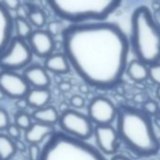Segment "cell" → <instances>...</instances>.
Returning a JSON list of instances; mask_svg holds the SVG:
<instances>
[{"instance_id": "obj_28", "label": "cell", "mask_w": 160, "mask_h": 160, "mask_svg": "<svg viewBox=\"0 0 160 160\" xmlns=\"http://www.w3.org/2000/svg\"><path fill=\"white\" fill-rule=\"evenodd\" d=\"M7 130V133L8 135L14 140H17V139H20V137H21V128L16 125L15 123H10V125L8 126V128L6 129Z\"/></svg>"}, {"instance_id": "obj_4", "label": "cell", "mask_w": 160, "mask_h": 160, "mask_svg": "<svg viewBox=\"0 0 160 160\" xmlns=\"http://www.w3.org/2000/svg\"><path fill=\"white\" fill-rule=\"evenodd\" d=\"M52 12L70 24L99 22L108 19L122 0H46Z\"/></svg>"}, {"instance_id": "obj_18", "label": "cell", "mask_w": 160, "mask_h": 160, "mask_svg": "<svg viewBox=\"0 0 160 160\" xmlns=\"http://www.w3.org/2000/svg\"><path fill=\"white\" fill-rule=\"evenodd\" d=\"M31 116L35 122L55 125L56 123H58L60 114L55 107L48 105L43 108L34 109Z\"/></svg>"}, {"instance_id": "obj_30", "label": "cell", "mask_w": 160, "mask_h": 160, "mask_svg": "<svg viewBox=\"0 0 160 160\" xmlns=\"http://www.w3.org/2000/svg\"><path fill=\"white\" fill-rule=\"evenodd\" d=\"M3 5L10 11H18L21 7V0H1Z\"/></svg>"}, {"instance_id": "obj_37", "label": "cell", "mask_w": 160, "mask_h": 160, "mask_svg": "<svg viewBox=\"0 0 160 160\" xmlns=\"http://www.w3.org/2000/svg\"><path fill=\"white\" fill-rule=\"evenodd\" d=\"M156 97L160 100V85H158L156 89Z\"/></svg>"}, {"instance_id": "obj_16", "label": "cell", "mask_w": 160, "mask_h": 160, "mask_svg": "<svg viewBox=\"0 0 160 160\" xmlns=\"http://www.w3.org/2000/svg\"><path fill=\"white\" fill-rule=\"evenodd\" d=\"M28 107L37 109L48 106L51 100V92L48 88H32L26 96Z\"/></svg>"}, {"instance_id": "obj_21", "label": "cell", "mask_w": 160, "mask_h": 160, "mask_svg": "<svg viewBox=\"0 0 160 160\" xmlns=\"http://www.w3.org/2000/svg\"><path fill=\"white\" fill-rule=\"evenodd\" d=\"M27 18L30 22V24L36 28H42L47 24V18L45 12L37 7H28Z\"/></svg>"}, {"instance_id": "obj_22", "label": "cell", "mask_w": 160, "mask_h": 160, "mask_svg": "<svg viewBox=\"0 0 160 160\" xmlns=\"http://www.w3.org/2000/svg\"><path fill=\"white\" fill-rule=\"evenodd\" d=\"M14 123L16 125H18L22 130L26 131L33 123L32 122V116H30L28 113L21 110L18 113H16V115L14 117Z\"/></svg>"}, {"instance_id": "obj_31", "label": "cell", "mask_w": 160, "mask_h": 160, "mask_svg": "<svg viewBox=\"0 0 160 160\" xmlns=\"http://www.w3.org/2000/svg\"><path fill=\"white\" fill-rule=\"evenodd\" d=\"M58 89L63 92H67L72 89V84L68 81H61L58 84Z\"/></svg>"}, {"instance_id": "obj_2", "label": "cell", "mask_w": 160, "mask_h": 160, "mask_svg": "<svg viewBox=\"0 0 160 160\" xmlns=\"http://www.w3.org/2000/svg\"><path fill=\"white\" fill-rule=\"evenodd\" d=\"M116 129L121 142L138 157L148 158L160 150V140L155 134L151 116L142 109L120 106Z\"/></svg>"}, {"instance_id": "obj_29", "label": "cell", "mask_w": 160, "mask_h": 160, "mask_svg": "<svg viewBox=\"0 0 160 160\" xmlns=\"http://www.w3.org/2000/svg\"><path fill=\"white\" fill-rule=\"evenodd\" d=\"M10 123L11 122L8 112L5 109L0 108V131L7 129Z\"/></svg>"}, {"instance_id": "obj_33", "label": "cell", "mask_w": 160, "mask_h": 160, "mask_svg": "<svg viewBox=\"0 0 160 160\" xmlns=\"http://www.w3.org/2000/svg\"><path fill=\"white\" fill-rule=\"evenodd\" d=\"M15 145H16V148H17V151H20V152H25L27 150V146L26 144L20 140V139H17L15 140Z\"/></svg>"}, {"instance_id": "obj_1", "label": "cell", "mask_w": 160, "mask_h": 160, "mask_svg": "<svg viewBox=\"0 0 160 160\" xmlns=\"http://www.w3.org/2000/svg\"><path fill=\"white\" fill-rule=\"evenodd\" d=\"M61 38L71 67L86 84L110 90L122 81L131 44L118 25L105 21L70 24Z\"/></svg>"}, {"instance_id": "obj_27", "label": "cell", "mask_w": 160, "mask_h": 160, "mask_svg": "<svg viewBox=\"0 0 160 160\" xmlns=\"http://www.w3.org/2000/svg\"><path fill=\"white\" fill-rule=\"evenodd\" d=\"M85 104H86L85 98L83 96H81V95L74 94L70 98V105L73 108H76V109L82 108L85 107Z\"/></svg>"}, {"instance_id": "obj_14", "label": "cell", "mask_w": 160, "mask_h": 160, "mask_svg": "<svg viewBox=\"0 0 160 160\" xmlns=\"http://www.w3.org/2000/svg\"><path fill=\"white\" fill-rule=\"evenodd\" d=\"M55 132L54 125L35 122L28 130L25 131V140L28 144H40Z\"/></svg>"}, {"instance_id": "obj_34", "label": "cell", "mask_w": 160, "mask_h": 160, "mask_svg": "<svg viewBox=\"0 0 160 160\" xmlns=\"http://www.w3.org/2000/svg\"><path fill=\"white\" fill-rule=\"evenodd\" d=\"M110 160H135V159H132V158L127 157V156L122 155V154H114Z\"/></svg>"}, {"instance_id": "obj_10", "label": "cell", "mask_w": 160, "mask_h": 160, "mask_svg": "<svg viewBox=\"0 0 160 160\" xmlns=\"http://www.w3.org/2000/svg\"><path fill=\"white\" fill-rule=\"evenodd\" d=\"M93 136L97 148L105 155H114L120 148V138L116 127L111 124H102L94 126Z\"/></svg>"}, {"instance_id": "obj_26", "label": "cell", "mask_w": 160, "mask_h": 160, "mask_svg": "<svg viewBox=\"0 0 160 160\" xmlns=\"http://www.w3.org/2000/svg\"><path fill=\"white\" fill-rule=\"evenodd\" d=\"M28 158L29 160H40L42 156V149L39 144H29L28 148Z\"/></svg>"}, {"instance_id": "obj_35", "label": "cell", "mask_w": 160, "mask_h": 160, "mask_svg": "<svg viewBox=\"0 0 160 160\" xmlns=\"http://www.w3.org/2000/svg\"><path fill=\"white\" fill-rule=\"evenodd\" d=\"M68 109H70L68 104H66V103H61L60 104V106H59V111H60V113H63V112L67 111Z\"/></svg>"}, {"instance_id": "obj_25", "label": "cell", "mask_w": 160, "mask_h": 160, "mask_svg": "<svg viewBox=\"0 0 160 160\" xmlns=\"http://www.w3.org/2000/svg\"><path fill=\"white\" fill-rule=\"evenodd\" d=\"M142 110L149 116H155L160 111V108L154 100H147L142 104Z\"/></svg>"}, {"instance_id": "obj_39", "label": "cell", "mask_w": 160, "mask_h": 160, "mask_svg": "<svg viewBox=\"0 0 160 160\" xmlns=\"http://www.w3.org/2000/svg\"><path fill=\"white\" fill-rule=\"evenodd\" d=\"M24 1H26V2H31V1H33V0H24Z\"/></svg>"}, {"instance_id": "obj_7", "label": "cell", "mask_w": 160, "mask_h": 160, "mask_svg": "<svg viewBox=\"0 0 160 160\" xmlns=\"http://www.w3.org/2000/svg\"><path fill=\"white\" fill-rule=\"evenodd\" d=\"M58 125L65 134L82 140H89L94 133V125L89 116L74 109L60 113Z\"/></svg>"}, {"instance_id": "obj_13", "label": "cell", "mask_w": 160, "mask_h": 160, "mask_svg": "<svg viewBox=\"0 0 160 160\" xmlns=\"http://www.w3.org/2000/svg\"><path fill=\"white\" fill-rule=\"evenodd\" d=\"M23 75L32 88H48L51 84V78L44 66L38 64L28 66Z\"/></svg>"}, {"instance_id": "obj_5", "label": "cell", "mask_w": 160, "mask_h": 160, "mask_svg": "<svg viewBox=\"0 0 160 160\" xmlns=\"http://www.w3.org/2000/svg\"><path fill=\"white\" fill-rule=\"evenodd\" d=\"M40 160H108L106 155L87 140H82L64 132L51 135L42 149Z\"/></svg>"}, {"instance_id": "obj_36", "label": "cell", "mask_w": 160, "mask_h": 160, "mask_svg": "<svg viewBox=\"0 0 160 160\" xmlns=\"http://www.w3.org/2000/svg\"><path fill=\"white\" fill-rule=\"evenodd\" d=\"M80 92H83V93H87L89 92V85L88 84H82L80 86Z\"/></svg>"}, {"instance_id": "obj_24", "label": "cell", "mask_w": 160, "mask_h": 160, "mask_svg": "<svg viewBox=\"0 0 160 160\" xmlns=\"http://www.w3.org/2000/svg\"><path fill=\"white\" fill-rule=\"evenodd\" d=\"M149 78L155 85H160V61L149 65Z\"/></svg>"}, {"instance_id": "obj_12", "label": "cell", "mask_w": 160, "mask_h": 160, "mask_svg": "<svg viewBox=\"0 0 160 160\" xmlns=\"http://www.w3.org/2000/svg\"><path fill=\"white\" fill-rule=\"evenodd\" d=\"M14 31V18L0 0V54L10 44Z\"/></svg>"}, {"instance_id": "obj_6", "label": "cell", "mask_w": 160, "mask_h": 160, "mask_svg": "<svg viewBox=\"0 0 160 160\" xmlns=\"http://www.w3.org/2000/svg\"><path fill=\"white\" fill-rule=\"evenodd\" d=\"M33 55L27 40L14 37L8 47L0 54V69L9 71L26 69L32 60Z\"/></svg>"}, {"instance_id": "obj_17", "label": "cell", "mask_w": 160, "mask_h": 160, "mask_svg": "<svg viewBox=\"0 0 160 160\" xmlns=\"http://www.w3.org/2000/svg\"><path fill=\"white\" fill-rule=\"evenodd\" d=\"M125 73L135 82H143L149 78V65L138 58L132 59L127 64Z\"/></svg>"}, {"instance_id": "obj_3", "label": "cell", "mask_w": 160, "mask_h": 160, "mask_svg": "<svg viewBox=\"0 0 160 160\" xmlns=\"http://www.w3.org/2000/svg\"><path fill=\"white\" fill-rule=\"evenodd\" d=\"M130 44L137 58L147 65L160 61V27L145 6L132 13Z\"/></svg>"}, {"instance_id": "obj_23", "label": "cell", "mask_w": 160, "mask_h": 160, "mask_svg": "<svg viewBox=\"0 0 160 160\" xmlns=\"http://www.w3.org/2000/svg\"><path fill=\"white\" fill-rule=\"evenodd\" d=\"M66 27H64L62 22L59 21H51L47 24V31L55 38L57 36H62Z\"/></svg>"}, {"instance_id": "obj_20", "label": "cell", "mask_w": 160, "mask_h": 160, "mask_svg": "<svg viewBox=\"0 0 160 160\" xmlns=\"http://www.w3.org/2000/svg\"><path fill=\"white\" fill-rule=\"evenodd\" d=\"M32 25L28 18L24 16H17L14 18V31L16 37H19L24 40H28L31 33L33 32Z\"/></svg>"}, {"instance_id": "obj_32", "label": "cell", "mask_w": 160, "mask_h": 160, "mask_svg": "<svg viewBox=\"0 0 160 160\" xmlns=\"http://www.w3.org/2000/svg\"><path fill=\"white\" fill-rule=\"evenodd\" d=\"M17 107H18V108H19V109H21V110H24V109H26V108H27V107H28V102H27L26 98H21V99H18V102H17Z\"/></svg>"}, {"instance_id": "obj_11", "label": "cell", "mask_w": 160, "mask_h": 160, "mask_svg": "<svg viewBox=\"0 0 160 160\" xmlns=\"http://www.w3.org/2000/svg\"><path fill=\"white\" fill-rule=\"evenodd\" d=\"M28 42L33 52V54L39 58H45L51 55L55 50V40L54 37L42 28H37L33 30Z\"/></svg>"}, {"instance_id": "obj_19", "label": "cell", "mask_w": 160, "mask_h": 160, "mask_svg": "<svg viewBox=\"0 0 160 160\" xmlns=\"http://www.w3.org/2000/svg\"><path fill=\"white\" fill-rule=\"evenodd\" d=\"M17 151L15 140L8 134H0V160H11Z\"/></svg>"}, {"instance_id": "obj_15", "label": "cell", "mask_w": 160, "mask_h": 160, "mask_svg": "<svg viewBox=\"0 0 160 160\" xmlns=\"http://www.w3.org/2000/svg\"><path fill=\"white\" fill-rule=\"evenodd\" d=\"M43 66L45 69L56 74H65L70 72L71 64L64 52L52 53L44 58Z\"/></svg>"}, {"instance_id": "obj_8", "label": "cell", "mask_w": 160, "mask_h": 160, "mask_svg": "<svg viewBox=\"0 0 160 160\" xmlns=\"http://www.w3.org/2000/svg\"><path fill=\"white\" fill-rule=\"evenodd\" d=\"M0 90L7 97L12 99L26 98L30 90V86L23 74L16 71H0Z\"/></svg>"}, {"instance_id": "obj_38", "label": "cell", "mask_w": 160, "mask_h": 160, "mask_svg": "<svg viewBox=\"0 0 160 160\" xmlns=\"http://www.w3.org/2000/svg\"><path fill=\"white\" fill-rule=\"evenodd\" d=\"M6 97V95H5V93L1 91V90H0V100H3L4 98Z\"/></svg>"}, {"instance_id": "obj_9", "label": "cell", "mask_w": 160, "mask_h": 160, "mask_svg": "<svg viewBox=\"0 0 160 160\" xmlns=\"http://www.w3.org/2000/svg\"><path fill=\"white\" fill-rule=\"evenodd\" d=\"M118 108L105 96L94 97L88 106V116L94 125L112 124L117 118Z\"/></svg>"}]
</instances>
